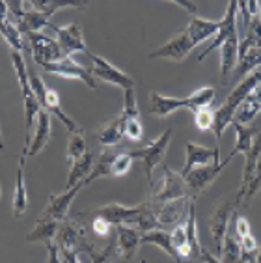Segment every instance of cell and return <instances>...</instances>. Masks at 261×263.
Returning a JSON list of instances; mask_svg holds the SVG:
<instances>
[{
  "label": "cell",
  "mask_w": 261,
  "mask_h": 263,
  "mask_svg": "<svg viewBox=\"0 0 261 263\" xmlns=\"http://www.w3.org/2000/svg\"><path fill=\"white\" fill-rule=\"evenodd\" d=\"M140 263H147V261H146V259H142V261H140Z\"/></svg>",
  "instance_id": "cell-52"
},
{
  "label": "cell",
  "mask_w": 261,
  "mask_h": 263,
  "mask_svg": "<svg viewBox=\"0 0 261 263\" xmlns=\"http://www.w3.org/2000/svg\"><path fill=\"white\" fill-rule=\"evenodd\" d=\"M231 159H224L222 162H211V164H207V166H198L194 170L187 174L185 177V183L187 187H189V193H191V198H198L203 191L211 187L213 183L216 181V177L220 176L224 172V168L230 164Z\"/></svg>",
  "instance_id": "cell-5"
},
{
  "label": "cell",
  "mask_w": 261,
  "mask_h": 263,
  "mask_svg": "<svg viewBox=\"0 0 261 263\" xmlns=\"http://www.w3.org/2000/svg\"><path fill=\"white\" fill-rule=\"evenodd\" d=\"M94 217L105 218L112 226H135L140 232L159 228L155 209H151L146 203L140 205H123V203H106L103 208L94 211Z\"/></svg>",
  "instance_id": "cell-1"
},
{
  "label": "cell",
  "mask_w": 261,
  "mask_h": 263,
  "mask_svg": "<svg viewBox=\"0 0 261 263\" xmlns=\"http://www.w3.org/2000/svg\"><path fill=\"white\" fill-rule=\"evenodd\" d=\"M123 137H125V122H123L121 116L108 120V122L103 123L97 129V142H99L101 146H118Z\"/></svg>",
  "instance_id": "cell-22"
},
{
  "label": "cell",
  "mask_w": 261,
  "mask_h": 263,
  "mask_svg": "<svg viewBox=\"0 0 261 263\" xmlns=\"http://www.w3.org/2000/svg\"><path fill=\"white\" fill-rule=\"evenodd\" d=\"M259 112H261V82L246 96L245 101L239 105L233 122L241 123V125H248V123H252L256 120V116Z\"/></svg>",
  "instance_id": "cell-19"
},
{
  "label": "cell",
  "mask_w": 261,
  "mask_h": 263,
  "mask_svg": "<svg viewBox=\"0 0 261 263\" xmlns=\"http://www.w3.org/2000/svg\"><path fill=\"white\" fill-rule=\"evenodd\" d=\"M259 159H261V129H259V133H257L254 144H252L250 152L245 153V168H243V179H241L239 189L245 187L246 183L250 181V177L256 172V166H257V162H259Z\"/></svg>",
  "instance_id": "cell-32"
},
{
  "label": "cell",
  "mask_w": 261,
  "mask_h": 263,
  "mask_svg": "<svg viewBox=\"0 0 261 263\" xmlns=\"http://www.w3.org/2000/svg\"><path fill=\"white\" fill-rule=\"evenodd\" d=\"M120 116L123 118V122H129V120L140 118V112H138V103H136L135 88L125 90V97H123V110H121Z\"/></svg>",
  "instance_id": "cell-39"
},
{
  "label": "cell",
  "mask_w": 261,
  "mask_h": 263,
  "mask_svg": "<svg viewBox=\"0 0 261 263\" xmlns=\"http://www.w3.org/2000/svg\"><path fill=\"white\" fill-rule=\"evenodd\" d=\"M88 152L86 147V140L82 137L81 131L77 133H69V138H67V149H65V157H67V162L73 164L77 159H81L84 153Z\"/></svg>",
  "instance_id": "cell-37"
},
{
  "label": "cell",
  "mask_w": 261,
  "mask_h": 263,
  "mask_svg": "<svg viewBox=\"0 0 261 263\" xmlns=\"http://www.w3.org/2000/svg\"><path fill=\"white\" fill-rule=\"evenodd\" d=\"M96 155L91 152H86L81 159H77L69 168V174H67V181H65V191L73 189L75 185H79L81 181H84L86 177L90 176L94 166H96Z\"/></svg>",
  "instance_id": "cell-21"
},
{
  "label": "cell",
  "mask_w": 261,
  "mask_h": 263,
  "mask_svg": "<svg viewBox=\"0 0 261 263\" xmlns=\"http://www.w3.org/2000/svg\"><path fill=\"white\" fill-rule=\"evenodd\" d=\"M172 235V245H174V248H179L183 247V245H189L187 243V226H185V220L179 224H176L174 226V230L170 232Z\"/></svg>",
  "instance_id": "cell-43"
},
{
  "label": "cell",
  "mask_w": 261,
  "mask_h": 263,
  "mask_svg": "<svg viewBox=\"0 0 261 263\" xmlns=\"http://www.w3.org/2000/svg\"><path fill=\"white\" fill-rule=\"evenodd\" d=\"M62 222H56V220H47V218H38L35 226L26 233V241L28 243H52L58 235V230H60Z\"/></svg>",
  "instance_id": "cell-24"
},
{
  "label": "cell",
  "mask_w": 261,
  "mask_h": 263,
  "mask_svg": "<svg viewBox=\"0 0 261 263\" xmlns=\"http://www.w3.org/2000/svg\"><path fill=\"white\" fill-rule=\"evenodd\" d=\"M0 149H4V138H2V131H0Z\"/></svg>",
  "instance_id": "cell-50"
},
{
  "label": "cell",
  "mask_w": 261,
  "mask_h": 263,
  "mask_svg": "<svg viewBox=\"0 0 261 263\" xmlns=\"http://www.w3.org/2000/svg\"><path fill=\"white\" fill-rule=\"evenodd\" d=\"M116 235H118V241H116V254L120 256L123 261H130L135 258L136 250L140 247V237L142 232L135 226H116Z\"/></svg>",
  "instance_id": "cell-16"
},
{
  "label": "cell",
  "mask_w": 261,
  "mask_h": 263,
  "mask_svg": "<svg viewBox=\"0 0 261 263\" xmlns=\"http://www.w3.org/2000/svg\"><path fill=\"white\" fill-rule=\"evenodd\" d=\"M125 137L130 142H140L144 138V127H142L140 118H135V120L125 122Z\"/></svg>",
  "instance_id": "cell-42"
},
{
  "label": "cell",
  "mask_w": 261,
  "mask_h": 263,
  "mask_svg": "<svg viewBox=\"0 0 261 263\" xmlns=\"http://www.w3.org/2000/svg\"><path fill=\"white\" fill-rule=\"evenodd\" d=\"M259 19H261V10H259Z\"/></svg>",
  "instance_id": "cell-53"
},
{
  "label": "cell",
  "mask_w": 261,
  "mask_h": 263,
  "mask_svg": "<svg viewBox=\"0 0 261 263\" xmlns=\"http://www.w3.org/2000/svg\"><path fill=\"white\" fill-rule=\"evenodd\" d=\"M0 37L10 45V49L19 52H25L26 43H25V35L21 34L19 28H17L11 21H0Z\"/></svg>",
  "instance_id": "cell-33"
},
{
  "label": "cell",
  "mask_w": 261,
  "mask_h": 263,
  "mask_svg": "<svg viewBox=\"0 0 261 263\" xmlns=\"http://www.w3.org/2000/svg\"><path fill=\"white\" fill-rule=\"evenodd\" d=\"M41 108H45L50 116L58 118V120H60V122L64 123L67 129H69V133L81 131V129H79V125H77V123L64 112V108H62V105H60V93H58L56 90H52V88H47V90H45V99H43V105H41Z\"/></svg>",
  "instance_id": "cell-23"
},
{
  "label": "cell",
  "mask_w": 261,
  "mask_h": 263,
  "mask_svg": "<svg viewBox=\"0 0 261 263\" xmlns=\"http://www.w3.org/2000/svg\"><path fill=\"white\" fill-rule=\"evenodd\" d=\"M254 263H261V248L257 250V256H256V259H254Z\"/></svg>",
  "instance_id": "cell-49"
},
{
  "label": "cell",
  "mask_w": 261,
  "mask_h": 263,
  "mask_svg": "<svg viewBox=\"0 0 261 263\" xmlns=\"http://www.w3.org/2000/svg\"><path fill=\"white\" fill-rule=\"evenodd\" d=\"M222 263H243L241 261V245H239V239L235 235V230H233V224L230 222V228L226 232V237H224V243H222Z\"/></svg>",
  "instance_id": "cell-31"
},
{
  "label": "cell",
  "mask_w": 261,
  "mask_h": 263,
  "mask_svg": "<svg viewBox=\"0 0 261 263\" xmlns=\"http://www.w3.org/2000/svg\"><path fill=\"white\" fill-rule=\"evenodd\" d=\"M192 49H196L194 41H192L191 34L187 28L176 34L168 43H164L162 47L155 49L153 52L147 54L150 60H157V58H164V60H172V62H183L187 56L191 54Z\"/></svg>",
  "instance_id": "cell-8"
},
{
  "label": "cell",
  "mask_w": 261,
  "mask_h": 263,
  "mask_svg": "<svg viewBox=\"0 0 261 263\" xmlns=\"http://www.w3.org/2000/svg\"><path fill=\"white\" fill-rule=\"evenodd\" d=\"M162 172H164L162 174V181L159 183V187L153 189L151 202L157 203V205H162V203L191 198L189 187H187L185 183V177L181 176L179 172H174L168 166H162Z\"/></svg>",
  "instance_id": "cell-4"
},
{
  "label": "cell",
  "mask_w": 261,
  "mask_h": 263,
  "mask_svg": "<svg viewBox=\"0 0 261 263\" xmlns=\"http://www.w3.org/2000/svg\"><path fill=\"white\" fill-rule=\"evenodd\" d=\"M49 28L56 34L58 37V45L62 47L64 56H71L75 52H86L88 54V47L84 43V35H82V28L77 23H71L67 26H56L50 23Z\"/></svg>",
  "instance_id": "cell-12"
},
{
  "label": "cell",
  "mask_w": 261,
  "mask_h": 263,
  "mask_svg": "<svg viewBox=\"0 0 261 263\" xmlns=\"http://www.w3.org/2000/svg\"><path fill=\"white\" fill-rule=\"evenodd\" d=\"M185 226H187V243L192 250V261L196 259H201V250L200 247V239H198V226H196V209H194V200L189 205V213H187L185 218Z\"/></svg>",
  "instance_id": "cell-29"
},
{
  "label": "cell",
  "mask_w": 261,
  "mask_h": 263,
  "mask_svg": "<svg viewBox=\"0 0 261 263\" xmlns=\"http://www.w3.org/2000/svg\"><path fill=\"white\" fill-rule=\"evenodd\" d=\"M50 135H52V127H50V114L41 108L40 114H38V120H35L34 133H32L30 140L26 142L25 149H23V155L26 157H34L38 153H41L47 147L50 140Z\"/></svg>",
  "instance_id": "cell-14"
},
{
  "label": "cell",
  "mask_w": 261,
  "mask_h": 263,
  "mask_svg": "<svg viewBox=\"0 0 261 263\" xmlns=\"http://www.w3.org/2000/svg\"><path fill=\"white\" fill-rule=\"evenodd\" d=\"M43 71L47 73H52V75H58V77H64V79H77V81H82L88 88L91 90H96L97 88V81L94 73H91V67H84L81 66L79 62H75L71 56L67 58H62L60 62H54V64H47L43 66Z\"/></svg>",
  "instance_id": "cell-9"
},
{
  "label": "cell",
  "mask_w": 261,
  "mask_h": 263,
  "mask_svg": "<svg viewBox=\"0 0 261 263\" xmlns=\"http://www.w3.org/2000/svg\"><path fill=\"white\" fill-rule=\"evenodd\" d=\"M179 108H189V99L187 97H166L161 96L159 91H150V114L155 118H168L172 112L179 110Z\"/></svg>",
  "instance_id": "cell-17"
},
{
  "label": "cell",
  "mask_w": 261,
  "mask_h": 263,
  "mask_svg": "<svg viewBox=\"0 0 261 263\" xmlns=\"http://www.w3.org/2000/svg\"><path fill=\"white\" fill-rule=\"evenodd\" d=\"M211 162H220V146L218 144H215V147H206L196 142H189L185 146V166L179 174L187 176L194 168L207 166Z\"/></svg>",
  "instance_id": "cell-13"
},
{
  "label": "cell",
  "mask_w": 261,
  "mask_h": 263,
  "mask_svg": "<svg viewBox=\"0 0 261 263\" xmlns=\"http://www.w3.org/2000/svg\"><path fill=\"white\" fill-rule=\"evenodd\" d=\"M172 135H174V129H166L164 133H161V137H157L155 140L151 142V144H147L146 147L129 152L130 157L138 159V161L142 162V168H144V172H146L147 185H151V181H153V170L164 161L168 146H170V142H172Z\"/></svg>",
  "instance_id": "cell-3"
},
{
  "label": "cell",
  "mask_w": 261,
  "mask_h": 263,
  "mask_svg": "<svg viewBox=\"0 0 261 263\" xmlns=\"http://www.w3.org/2000/svg\"><path fill=\"white\" fill-rule=\"evenodd\" d=\"M194 114V123L196 127L200 129V131H209L213 129V122H215V110H213L211 106L209 108H198Z\"/></svg>",
  "instance_id": "cell-41"
},
{
  "label": "cell",
  "mask_w": 261,
  "mask_h": 263,
  "mask_svg": "<svg viewBox=\"0 0 261 263\" xmlns=\"http://www.w3.org/2000/svg\"><path fill=\"white\" fill-rule=\"evenodd\" d=\"M239 245H241V261L243 263H246L248 259L256 258L257 256V250H259V248H257V241L252 233H248V235L239 239Z\"/></svg>",
  "instance_id": "cell-40"
},
{
  "label": "cell",
  "mask_w": 261,
  "mask_h": 263,
  "mask_svg": "<svg viewBox=\"0 0 261 263\" xmlns=\"http://www.w3.org/2000/svg\"><path fill=\"white\" fill-rule=\"evenodd\" d=\"M25 161L26 155H21L19 164H17V177H15V194H13V217L19 218L28 211V193H26V181H25Z\"/></svg>",
  "instance_id": "cell-20"
},
{
  "label": "cell",
  "mask_w": 261,
  "mask_h": 263,
  "mask_svg": "<svg viewBox=\"0 0 261 263\" xmlns=\"http://www.w3.org/2000/svg\"><path fill=\"white\" fill-rule=\"evenodd\" d=\"M88 56H90L91 64H94V66H91V73L96 77V81L99 79V81L106 82V84L121 88L123 91L135 88V79L130 75H127L125 71H121L120 67H116L114 64H110V62L106 60V58H103V56L90 54V52H88Z\"/></svg>",
  "instance_id": "cell-6"
},
{
  "label": "cell",
  "mask_w": 261,
  "mask_h": 263,
  "mask_svg": "<svg viewBox=\"0 0 261 263\" xmlns=\"http://www.w3.org/2000/svg\"><path fill=\"white\" fill-rule=\"evenodd\" d=\"M32 8L35 11H43L47 15H54L56 11L65 10V8H77V10H81V8H86V2H62V0H32L30 2Z\"/></svg>",
  "instance_id": "cell-34"
},
{
  "label": "cell",
  "mask_w": 261,
  "mask_h": 263,
  "mask_svg": "<svg viewBox=\"0 0 261 263\" xmlns=\"http://www.w3.org/2000/svg\"><path fill=\"white\" fill-rule=\"evenodd\" d=\"M201 261L203 263H222L216 256H213V254L207 252V250H201Z\"/></svg>",
  "instance_id": "cell-48"
},
{
  "label": "cell",
  "mask_w": 261,
  "mask_h": 263,
  "mask_svg": "<svg viewBox=\"0 0 261 263\" xmlns=\"http://www.w3.org/2000/svg\"><path fill=\"white\" fill-rule=\"evenodd\" d=\"M233 35H237V2L235 0L228 2L226 13H224V17L218 21V30H216V34L213 35L211 43L198 54V62H203L207 54H211L215 49H220V47L224 45V41L233 37Z\"/></svg>",
  "instance_id": "cell-10"
},
{
  "label": "cell",
  "mask_w": 261,
  "mask_h": 263,
  "mask_svg": "<svg viewBox=\"0 0 261 263\" xmlns=\"http://www.w3.org/2000/svg\"><path fill=\"white\" fill-rule=\"evenodd\" d=\"M261 191V159L259 162H257L256 166V172H254V176L250 177V181L246 183L245 187H241L239 191H237V196H235V208H245L246 203L250 202L252 198L256 196L257 193Z\"/></svg>",
  "instance_id": "cell-30"
},
{
  "label": "cell",
  "mask_w": 261,
  "mask_h": 263,
  "mask_svg": "<svg viewBox=\"0 0 261 263\" xmlns=\"http://www.w3.org/2000/svg\"><path fill=\"white\" fill-rule=\"evenodd\" d=\"M237 64H239V35H233L220 47V81L224 84L231 82Z\"/></svg>",
  "instance_id": "cell-18"
},
{
  "label": "cell",
  "mask_w": 261,
  "mask_h": 263,
  "mask_svg": "<svg viewBox=\"0 0 261 263\" xmlns=\"http://www.w3.org/2000/svg\"><path fill=\"white\" fill-rule=\"evenodd\" d=\"M239 211L235 208V202H222L218 208L215 209V213L211 215V220H209V232H211V237L215 241L216 248L220 250L222 243H224V237H226V232L230 228V222H231V217H233V213Z\"/></svg>",
  "instance_id": "cell-15"
},
{
  "label": "cell",
  "mask_w": 261,
  "mask_h": 263,
  "mask_svg": "<svg viewBox=\"0 0 261 263\" xmlns=\"http://www.w3.org/2000/svg\"><path fill=\"white\" fill-rule=\"evenodd\" d=\"M28 37V45H30L32 58L38 66H47V64H54L60 62L62 58H67L62 52V47L58 45V41L49 37V35L41 34V32H34V34H26Z\"/></svg>",
  "instance_id": "cell-7"
},
{
  "label": "cell",
  "mask_w": 261,
  "mask_h": 263,
  "mask_svg": "<svg viewBox=\"0 0 261 263\" xmlns=\"http://www.w3.org/2000/svg\"><path fill=\"white\" fill-rule=\"evenodd\" d=\"M174 4L187 8V11H189V13H192V17H194V15H196V11H198V8H196V2H185V0H174Z\"/></svg>",
  "instance_id": "cell-47"
},
{
  "label": "cell",
  "mask_w": 261,
  "mask_h": 263,
  "mask_svg": "<svg viewBox=\"0 0 261 263\" xmlns=\"http://www.w3.org/2000/svg\"><path fill=\"white\" fill-rule=\"evenodd\" d=\"M60 256L64 263H81L79 259V252L77 250H67V248H60Z\"/></svg>",
  "instance_id": "cell-46"
},
{
  "label": "cell",
  "mask_w": 261,
  "mask_h": 263,
  "mask_svg": "<svg viewBox=\"0 0 261 263\" xmlns=\"http://www.w3.org/2000/svg\"><path fill=\"white\" fill-rule=\"evenodd\" d=\"M140 243L142 245H155L166 252L168 256L177 259V252L174 245H172V235L170 232H166L162 228H155V230H147V232H142V237H140Z\"/></svg>",
  "instance_id": "cell-27"
},
{
  "label": "cell",
  "mask_w": 261,
  "mask_h": 263,
  "mask_svg": "<svg viewBox=\"0 0 261 263\" xmlns=\"http://www.w3.org/2000/svg\"><path fill=\"white\" fill-rule=\"evenodd\" d=\"M233 125V129H235V146H233V149L230 152V155H228V159H233V155H245V153L250 152L252 144H254V140H256L257 133H259V129H252V127H245L241 125V123L233 122L231 123Z\"/></svg>",
  "instance_id": "cell-26"
},
{
  "label": "cell",
  "mask_w": 261,
  "mask_h": 263,
  "mask_svg": "<svg viewBox=\"0 0 261 263\" xmlns=\"http://www.w3.org/2000/svg\"><path fill=\"white\" fill-rule=\"evenodd\" d=\"M215 93L216 90L213 86H203L192 91L191 96L187 97L189 99V110L196 112L198 108H209L215 101Z\"/></svg>",
  "instance_id": "cell-36"
},
{
  "label": "cell",
  "mask_w": 261,
  "mask_h": 263,
  "mask_svg": "<svg viewBox=\"0 0 261 263\" xmlns=\"http://www.w3.org/2000/svg\"><path fill=\"white\" fill-rule=\"evenodd\" d=\"M130 166H133V157H130V153H127V152L112 153V159H110L112 177L125 176V174L130 170Z\"/></svg>",
  "instance_id": "cell-38"
},
{
  "label": "cell",
  "mask_w": 261,
  "mask_h": 263,
  "mask_svg": "<svg viewBox=\"0 0 261 263\" xmlns=\"http://www.w3.org/2000/svg\"><path fill=\"white\" fill-rule=\"evenodd\" d=\"M259 82H261V69L252 71L250 75H246L245 79H243V81L233 88V91L228 96V99L224 101V105H220L215 110V122H213L211 131H213V135H215L216 144H218V146H220L222 133L226 131L228 127L233 123V118H235V112H237V108H239V105L245 101L246 96H248V93H250V91L254 90Z\"/></svg>",
  "instance_id": "cell-2"
},
{
  "label": "cell",
  "mask_w": 261,
  "mask_h": 263,
  "mask_svg": "<svg viewBox=\"0 0 261 263\" xmlns=\"http://www.w3.org/2000/svg\"><path fill=\"white\" fill-rule=\"evenodd\" d=\"M0 198H2V187H0Z\"/></svg>",
  "instance_id": "cell-51"
},
{
  "label": "cell",
  "mask_w": 261,
  "mask_h": 263,
  "mask_svg": "<svg viewBox=\"0 0 261 263\" xmlns=\"http://www.w3.org/2000/svg\"><path fill=\"white\" fill-rule=\"evenodd\" d=\"M47 248H49V259H47V263H64L60 256V248H58V245L54 241L47 245Z\"/></svg>",
  "instance_id": "cell-45"
},
{
  "label": "cell",
  "mask_w": 261,
  "mask_h": 263,
  "mask_svg": "<svg viewBox=\"0 0 261 263\" xmlns=\"http://www.w3.org/2000/svg\"><path fill=\"white\" fill-rule=\"evenodd\" d=\"M50 25V15L43 13V11H35V10H30L26 11L23 19L17 23V28L23 35L26 34H34V32H41V28H45V26Z\"/></svg>",
  "instance_id": "cell-28"
},
{
  "label": "cell",
  "mask_w": 261,
  "mask_h": 263,
  "mask_svg": "<svg viewBox=\"0 0 261 263\" xmlns=\"http://www.w3.org/2000/svg\"><path fill=\"white\" fill-rule=\"evenodd\" d=\"M84 187V183H79L73 189L65 191L62 194H50L49 196V203L47 208L43 209L38 218H47V220H56V222H65L67 220V215H69V208L73 200L77 198V194L81 193V189Z\"/></svg>",
  "instance_id": "cell-11"
},
{
  "label": "cell",
  "mask_w": 261,
  "mask_h": 263,
  "mask_svg": "<svg viewBox=\"0 0 261 263\" xmlns=\"http://www.w3.org/2000/svg\"><path fill=\"white\" fill-rule=\"evenodd\" d=\"M114 247H116V241L108 245V247L99 248V247H96V245H91L86 237H82L81 245H79V248H82V250L88 252L91 263H112V256H114V250H112V248Z\"/></svg>",
  "instance_id": "cell-35"
},
{
  "label": "cell",
  "mask_w": 261,
  "mask_h": 263,
  "mask_svg": "<svg viewBox=\"0 0 261 263\" xmlns=\"http://www.w3.org/2000/svg\"><path fill=\"white\" fill-rule=\"evenodd\" d=\"M261 67V47H254L250 51H246L245 54L239 58V64H237L235 71H233V77H231V82L239 81L241 82L246 75H250L252 71H256Z\"/></svg>",
  "instance_id": "cell-25"
},
{
  "label": "cell",
  "mask_w": 261,
  "mask_h": 263,
  "mask_svg": "<svg viewBox=\"0 0 261 263\" xmlns=\"http://www.w3.org/2000/svg\"><path fill=\"white\" fill-rule=\"evenodd\" d=\"M110 228H112V224L108 222V220H105V218L96 217L94 218V222H91L94 233H97V235H101V237H106V235L110 233Z\"/></svg>",
  "instance_id": "cell-44"
}]
</instances>
